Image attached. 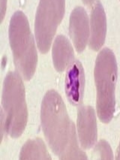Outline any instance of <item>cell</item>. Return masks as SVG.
<instances>
[{
	"label": "cell",
	"mask_w": 120,
	"mask_h": 160,
	"mask_svg": "<svg viewBox=\"0 0 120 160\" xmlns=\"http://www.w3.org/2000/svg\"><path fill=\"white\" fill-rule=\"evenodd\" d=\"M43 132L50 148L61 159H87L80 148L74 122L62 97L55 90L44 96L41 111Z\"/></svg>",
	"instance_id": "obj_1"
},
{
	"label": "cell",
	"mask_w": 120,
	"mask_h": 160,
	"mask_svg": "<svg viewBox=\"0 0 120 160\" xmlns=\"http://www.w3.org/2000/svg\"><path fill=\"white\" fill-rule=\"evenodd\" d=\"M9 40L17 69L29 81L36 72L38 55L28 20L20 11L14 13L11 19Z\"/></svg>",
	"instance_id": "obj_2"
},
{
	"label": "cell",
	"mask_w": 120,
	"mask_h": 160,
	"mask_svg": "<svg viewBox=\"0 0 120 160\" xmlns=\"http://www.w3.org/2000/svg\"><path fill=\"white\" fill-rule=\"evenodd\" d=\"M2 103L5 132L14 138L20 137L26 126L28 111L23 81L17 72H10L5 78Z\"/></svg>",
	"instance_id": "obj_3"
},
{
	"label": "cell",
	"mask_w": 120,
	"mask_h": 160,
	"mask_svg": "<svg viewBox=\"0 0 120 160\" xmlns=\"http://www.w3.org/2000/svg\"><path fill=\"white\" fill-rule=\"evenodd\" d=\"M117 64L112 51L104 48L98 55L95 67L97 88V113L101 122L108 123L115 112V88Z\"/></svg>",
	"instance_id": "obj_4"
},
{
	"label": "cell",
	"mask_w": 120,
	"mask_h": 160,
	"mask_svg": "<svg viewBox=\"0 0 120 160\" xmlns=\"http://www.w3.org/2000/svg\"><path fill=\"white\" fill-rule=\"evenodd\" d=\"M65 0H40L37 9L35 33L41 53L50 50L57 27L62 20Z\"/></svg>",
	"instance_id": "obj_5"
},
{
	"label": "cell",
	"mask_w": 120,
	"mask_h": 160,
	"mask_svg": "<svg viewBox=\"0 0 120 160\" xmlns=\"http://www.w3.org/2000/svg\"><path fill=\"white\" fill-rule=\"evenodd\" d=\"M77 132L80 145L90 149L96 144L98 137L95 110L90 106H82L77 113Z\"/></svg>",
	"instance_id": "obj_6"
},
{
	"label": "cell",
	"mask_w": 120,
	"mask_h": 160,
	"mask_svg": "<svg viewBox=\"0 0 120 160\" xmlns=\"http://www.w3.org/2000/svg\"><path fill=\"white\" fill-rule=\"evenodd\" d=\"M70 36L77 52H83L89 44L90 24L87 13L82 7H76L70 17Z\"/></svg>",
	"instance_id": "obj_7"
},
{
	"label": "cell",
	"mask_w": 120,
	"mask_h": 160,
	"mask_svg": "<svg viewBox=\"0 0 120 160\" xmlns=\"http://www.w3.org/2000/svg\"><path fill=\"white\" fill-rule=\"evenodd\" d=\"M85 89L84 70L81 63L74 60L68 67L65 79V93L68 101L74 106L82 104Z\"/></svg>",
	"instance_id": "obj_8"
},
{
	"label": "cell",
	"mask_w": 120,
	"mask_h": 160,
	"mask_svg": "<svg viewBox=\"0 0 120 160\" xmlns=\"http://www.w3.org/2000/svg\"><path fill=\"white\" fill-rule=\"evenodd\" d=\"M107 33V19L104 9L100 1H95L90 18V35L89 46L98 51L104 45Z\"/></svg>",
	"instance_id": "obj_9"
},
{
	"label": "cell",
	"mask_w": 120,
	"mask_h": 160,
	"mask_svg": "<svg viewBox=\"0 0 120 160\" xmlns=\"http://www.w3.org/2000/svg\"><path fill=\"white\" fill-rule=\"evenodd\" d=\"M53 61L57 72H62L74 61L71 43L64 35H58L53 46Z\"/></svg>",
	"instance_id": "obj_10"
},
{
	"label": "cell",
	"mask_w": 120,
	"mask_h": 160,
	"mask_svg": "<svg viewBox=\"0 0 120 160\" xmlns=\"http://www.w3.org/2000/svg\"><path fill=\"white\" fill-rule=\"evenodd\" d=\"M20 159H51L45 144L40 138L29 140L23 145L20 154Z\"/></svg>",
	"instance_id": "obj_11"
},
{
	"label": "cell",
	"mask_w": 120,
	"mask_h": 160,
	"mask_svg": "<svg viewBox=\"0 0 120 160\" xmlns=\"http://www.w3.org/2000/svg\"><path fill=\"white\" fill-rule=\"evenodd\" d=\"M95 152L98 153L101 159H113V154L112 149L110 144L106 141H99L95 147Z\"/></svg>",
	"instance_id": "obj_12"
},
{
	"label": "cell",
	"mask_w": 120,
	"mask_h": 160,
	"mask_svg": "<svg viewBox=\"0 0 120 160\" xmlns=\"http://www.w3.org/2000/svg\"><path fill=\"white\" fill-rule=\"evenodd\" d=\"M83 2L86 5H92V3H94L96 0H82Z\"/></svg>",
	"instance_id": "obj_13"
},
{
	"label": "cell",
	"mask_w": 120,
	"mask_h": 160,
	"mask_svg": "<svg viewBox=\"0 0 120 160\" xmlns=\"http://www.w3.org/2000/svg\"><path fill=\"white\" fill-rule=\"evenodd\" d=\"M116 159H120V142H119V148L117 149V152H116Z\"/></svg>",
	"instance_id": "obj_14"
}]
</instances>
